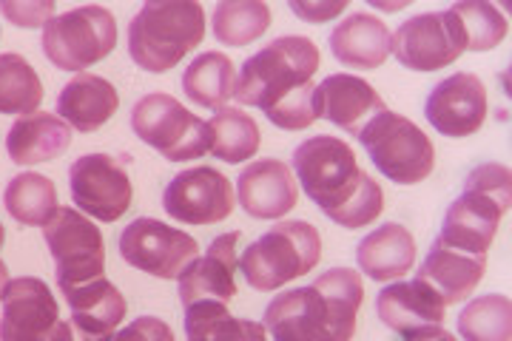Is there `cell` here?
<instances>
[{
	"label": "cell",
	"instance_id": "cell-1",
	"mask_svg": "<svg viewBox=\"0 0 512 341\" xmlns=\"http://www.w3.org/2000/svg\"><path fill=\"white\" fill-rule=\"evenodd\" d=\"M322 66L319 46L311 37H276L242 63L234 100L239 106L265 111L282 131H305L319 120L313 74Z\"/></svg>",
	"mask_w": 512,
	"mask_h": 341
},
{
	"label": "cell",
	"instance_id": "cell-2",
	"mask_svg": "<svg viewBox=\"0 0 512 341\" xmlns=\"http://www.w3.org/2000/svg\"><path fill=\"white\" fill-rule=\"evenodd\" d=\"M296 180L322 214L339 228H365L382 216L384 194L379 182L365 174L345 140L319 134L293 151Z\"/></svg>",
	"mask_w": 512,
	"mask_h": 341
},
{
	"label": "cell",
	"instance_id": "cell-3",
	"mask_svg": "<svg viewBox=\"0 0 512 341\" xmlns=\"http://www.w3.org/2000/svg\"><path fill=\"white\" fill-rule=\"evenodd\" d=\"M362 302V276L353 268H333L308 288L274 296L265 307V330L274 341H350Z\"/></svg>",
	"mask_w": 512,
	"mask_h": 341
},
{
	"label": "cell",
	"instance_id": "cell-4",
	"mask_svg": "<svg viewBox=\"0 0 512 341\" xmlns=\"http://www.w3.org/2000/svg\"><path fill=\"white\" fill-rule=\"evenodd\" d=\"M512 202V177L507 165L481 162L467 177L461 197L447 208L439 239L453 251L487 256L495 231Z\"/></svg>",
	"mask_w": 512,
	"mask_h": 341
},
{
	"label": "cell",
	"instance_id": "cell-5",
	"mask_svg": "<svg viewBox=\"0 0 512 341\" xmlns=\"http://www.w3.org/2000/svg\"><path fill=\"white\" fill-rule=\"evenodd\" d=\"M205 37V9L197 0H148L128 23V54L151 74L183 63Z\"/></svg>",
	"mask_w": 512,
	"mask_h": 341
},
{
	"label": "cell",
	"instance_id": "cell-6",
	"mask_svg": "<svg viewBox=\"0 0 512 341\" xmlns=\"http://www.w3.org/2000/svg\"><path fill=\"white\" fill-rule=\"evenodd\" d=\"M322 259V236L305 219L279 222L239 256V270L259 293H271L308 276Z\"/></svg>",
	"mask_w": 512,
	"mask_h": 341
},
{
	"label": "cell",
	"instance_id": "cell-7",
	"mask_svg": "<svg viewBox=\"0 0 512 341\" xmlns=\"http://www.w3.org/2000/svg\"><path fill=\"white\" fill-rule=\"evenodd\" d=\"M359 143L365 145L367 157L396 185H416L424 182L436 168V148L433 140L421 131L413 120L384 108L362 131Z\"/></svg>",
	"mask_w": 512,
	"mask_h": 341
},
{
	"label": "cell",
	"instance_id": "cell-8",
	"mask_svg": "<svg viewBox=\"0 0 512 341\" xmlns=\"http://www.w3.org/2000/svg\"><path fill=\"white\" fill-rule=\"evenodd\" d=\"M43 54L60 72H83L117 46V20L106 6H77L43 26Z\"/></svg>",
	"mask_w": 512,
	"mask_h": 341
},
{
	"label": "cell",
	"instance_id": "cell-9",
	"mask_svg": "<svg viewBox=\"0 0 512 341\" xmlns=\"http://www.w3.org/2000/svg\"><path fill=\"white\" fill-rule=\"evenodd\" d=\"M46 248L55 259V279L60 293L106 276V242L100 228L77 208H57L43 225Z\"/></svg>",
	"mask_w": 512,
	"mask_h": 341
},
{
	"label": "cell",
	"instance_id": "cell-10",
	"mask_svg": "<svg viewBox=\"0 0 512 341\" xmlns=\"http://www.w3.org/2000/svg\"><path fill=\"white\" fill-rule=\"evenodd\" d=\"M134 134L168 162L197 160L208 151V123L171 94H146L131 108Z\"/></svg>",
	"mask_w": 512,
	"mask_h": 341
},
{
	"label": "cell",
	"instance_id": "cell-11",
	"mask_svg": "<svg viewBox=\"0 0 512 341\" xmlns=\"http://www.w3.org/2000/svg\"><path fill=\"white\" fill-rule=\"evenodd\" d=\"M0 302V341H77L72 322L60 319L57 299L43 279H9Z\"/></svg>",
	"mask_w": 512,
	"mask_h": 341
},
{
	"label": "cell",
	"instance_id": "cell-12",
	"mask_svg": "<svg viewBox=\"0 0 512 341\" xmlns=\"http://www.w3.org/2000/svg\"><path fill=\"white\" fill-rule=\"evenodd\" d=\"M464 52L467 40L450 9L404 20L393 35L390 49V54L410 72H439L453 66Z\"/></svg>",
	"mask_w": 512,
	"mask_h": 341
},
{
	"label": "cell",
	"instance_id": "cell-13",
	"mask_svg": "<svg viewBox=\"0 0 512 341\" xmlns=\"http://www.w3.org/2000/svg\"><path fill=\"white\" fill-rule=\"evenodd\" d=\"M197 253L200 245L194 236L151 216L134 219L120 234V256L131 268L157 279H177L185 265L197 259Z\"/></svg>",
	"mask_w": 512,
	"mask_h": 341
},
{
	"label": "cell",
	"instance_id": "cell-14",
	"mask_svg": "<svg viewBox=\"0 0 512 341\" xmlns=\"http://www.w3.org/2000/svg\"><path fill=\"white\" fill-rule=\"evenodd\" d=\"M69 188L77 211L97 222H117L134 202L126 162L111 154H83L69 168Z\"/></svg>",
	"mask_w": 512,
	"mask_h": 341
},
{
	"label": "cell",
	"instance_id": "cell-15",
	"mask_svg": "<svg viewBox=\"0 0 512 341\" xmlns=\"http://www.w3.org/2000/svg\"><path fill=\"white\" fill-rule=\"evenodd\" d=\"M163 208L183 225H217L234 214V188L222 171L197 165L168 182Z\"/></svg>",
	"mask_w": 512,
	"mask_h": 341
},
{
	"label": "cell",
	"instance_id": "cell-16",
	"mask_svg": "<svg viewBox=\"0 0 512 341\" xmlns=\"http://www.w3.org/2000/svg\"><path fill=\"white\" fill-rule=\"evenodd\" d=\"M424 117L444 137H473L487 120V89L476 74L456 72L427 94Z\"/></svg>",
	"mask_w": 512,
	"mask_h": 341
},
{
	"label": "cell",
	"instance_id": "cell-17",
	"mask_svg": "<svg viewBox=\"0 0 512 341\" xmlns=\"http://www.w3.org/2000/svg\"><path fill=\"white\" fill-rule=\"evenodd\" d=\"M239 231L217 236L205 256L191 259L183 268V273L177 276V288H180V302L185 307L194 302H222L228 305L237 296V279L234 273L239 268Z\"/></svg>",
	"mask_w": 512,
	"mask_h": 341
},
{
	"label": "cell",
	"instance_id": "cell-18",
	"mask_svg": "<svg viewBox=\"0 0 512 341\" xmlns=\"http://www.w3.org/2000/svg\"><path fill=\"white\" fill-rule=\"evenodd\" d=\"M242 211L254 219H282L299 202V185L282 160H256L237 177Z\"/></svg>",
	"mask_w": 512,
	"mask_h": 341
},
{
	"label": "cell",
	"instance_id": "cell-19",
	"mask_svg": "<svg viewBox=\"0 0 512 341\" xmlns=\"http://www.w3.org/2000/svg\"><path fill=\"white\" fill-rule=\"evenodd\" d=\"M384 108L379 91L356 74H330L316 86L319 120H328L353 137H359V131Z\"/></svg>",
	"mask_w": 512,
	"mask_h": 341
},
{
	"label": "cell",
	"instance_id": "cell-20",
	"mask_svg": "<svg viewBox=\"0 0 512 341\" xmlns=\"http://www.w3.org/2000/svg\"><path fill=\"white\" fill-rule=\"evenodd\" d=\"M63 296L69 302L77 341H97L103 336H111L128 313L123 293L114 288L106 276L86 282L80 288H72Z\"/></svg>",
	"mask_w": 512,
	"mask_h": 341
},
{
	"label": "cell",
	"instance_id": "cell-21",
	"mask_svg": "<svg viewBox=\"0 0 512 341\" xmlns=\"http://www.w3.org/2000/svg\"><path fill=\"white\" fill-rule=\"evenodd\" d=\"M120 108V94L106 77L77 74L57 97V117L80 134L103 128Z\"/></svg>",
	"mask_w": 512,
	"mask_h": 341
},
{
	"label": "cell",
	"instance_id": "cell-22",
	"mask_svg": "<svg viewBox=\"0 0 512 341\" xmlns=\"http://www.w3.org/2000/svg\"><path fill=\"white\" fill-rule=\"evenodd\" d=\"M484 270H487V256L453 251L436 236L427 259L421 262L416 279L427 282L436 290L444 305H456V302H464L467 296H473L478 282L484 279Z\"/></svg>",
	"mask_w": 512,
	"mask_h": 341
},
{
	"label": "cell",
	"instance_id": "cell-23",
	"mask_svg": "<svg viewBox=\"0 0 512 341\" xmlns=\"http://www.w3.org/2000/svg\"><path fill=\"white\" fill-rule=\"evenodd\" d=\"M376 310L384 327H390L393 333H410L419 327L430 324H444V310L447 305L441 302V296L430 288L427 282L413 279V282H393L376 296Z\"/></svg>",
	"mask_w": 512,
	"mask_h": 341
},
{
	"label": "cell",
	"instance_id": "cell-24",
	"mask_svg": "<svg viewBox=\"0 0 512 341\" xmlns=\"http://www.w3.org/2000/svg\"><path fill=\"white\" fill-rule=\"evenodd\" d=\"M390 49L393 35L376 15L356 12L330 32V52L345 69H379Z\"/></svg>",
	"mask_w": 512,
	"mask_h": 341
},
{
	"label": "cell",
	"instance_id": "cell-25",
	"mask_svg": "<svg viewBox=\"0 0 512 341\" xmlns=\"http://www.w3.org/2000/svg\"><path fill=\"white\" fill-rule=\"evenodd\" d=\"M356 262L373 282L402 279L416 265V239L399 222H387L356 245Z\"/></svg>",
	"mask_w": 512,
	"mask_h": 341
},
{
	"label": "cell",
	"instance_id": "cell-26",
	"mask_svg": "<svg viewBox=\"0 0 512 341\" xmlns=\"http://www.w3.org/2000/svg\"><path fill=\"white\" fill-rule=\"evenodd\" d=\"M72 145V128L57 114H29L15 120L6 134V154L15 165H37L57 160Z\"/></svg>",
	"mask_w": 512,
	"mask_h": 341
},
{
	"label": "cell",
	"instance_id": "cell-27",
	"mask_svg": "<svg viewBox=\"0 0 512 341\" xmlns=\"http://www.w3.org/2000/svg\"><path fill=\"white\" fill-rule=\"evenodd\" d=\"M237 89V66L228 54L205 52L191 60L183 74V91L191 103L220 111L234 97Z\"/></svg>",
	"mask_w": 512,
	"mask_h": 341
},
{
	"label": "cell",
	"instance_id": "cell-28",
	"mask_svg": "<svg viewBox=\"0 0 512 341\" xmlns=\"http://www.w3.org/2000/svg\"><path fill=\"white\" fill-rule=\"evenodd\" d=\"M188 341H268L265 324L237 319L222 302H194L185 307Z\"/></svg>",
	"mask_w": 512,
	"mask_h": 341
},
{
	"label": "cell",
	"instance_id": "cell-29",
	"mask_svg": "<svg viewBox=\"0 0 512 341\" xmlns=\"http://www.w3.org/2000/svg\"><path fill=\"white\" fill-rule=\"evenodd\" d=\"M262 145V134L251 114H245L242 108L225 106L220 108L211 120H208V151L222 162L251 160Z\"/></svg>",
	"mask_w": 512,
	"mask_h": 341
},
{
	"label": "cell",
	"instance_id": "cell-30",
	"mask_svg": "<svg viewBox=\"0 0 512 341\" xmlns=\"http://www.w3.org/2000/svg\"><path fill=\"white\" fill-rule=\"evenodd\" d=\"M3 205L9 216L20 222V225H46L55 211L60 208L57 205V188L55 182L43 174H35V171H26V174H18L12 177L6 191H3Z\"/></svg>",
	"mask_w": 512,
	"mask_h": 341
},
{
	"label": "cell",
	"instance_id": "cell-31",
	"mask_svg": "<svg viewBox=\"0 0 512 341\" xmlns=\"http://www.w3.org/2000/svg\"><path fill=\"white\" fill-rule=\"evenodd\" d=\"M211 23H214V37L220 43L242 49L268 32L271 6L262 0H222L214 9Z\"/></svg>",
	"mask_w": 512,
	"mask_h": 341
},
{
	"label": "cell",
	"instance_id": "cell-32",
	"mask_svg": "<svg viewBox=\"0 0 512 341\" xmlns=\"http://www.w3.org/2000/svg\"><path fill=\"white\" fill-rule=\"evenodd\" d=\"M43 103V83L23 54H0V114H35Z\"/></svg>",
	"mask_w": 512,
	"mask_h": 341
},
{
	"label": "cell",
	"instance_id": "cell-33",
	"mask_svg": "<svg viewBox=\"0 0 512 341\" xmlns=\"http://www.w3.org/2000/svg\"><path fill=\"white\" fill-rule=\"evenodd\" d=\"M458 336L464 341H510L512 302L504 293L478 296L458 316Z\"/></svg>",
	"mask_w": 512,
	"mask_h": 341
},
{
	"label": "cell",
	"instance_id": "cell-34",
	"mask_svg": "<svg viewBox=\"0 0 512 341\" xmlns=\"http://www.w3.org/2000/svg\"><path fill=\"white\" fill-rule=\"evenodd\" d=\"M450 12L461 23L467 52H490L510 32L507 18L487 0H461L456 6H450Z\"/></svg>",
	"mask_w": 512,
	"mask_h": 341
},
{
	"label": "cell",
	"instance_id": "cell-35",
	"mask_svg": "<svg viewBox=\"0 0 512 341\" xmlns=\"http://www.w3.org/2000/svg\"><path fill=\"white\" fill-rule=\"evenodd\" d=\"M0 15L20 29H43L55 18V0H0Z\"/></svg>",
	"mask_w": 512,
	"mask_h": 341
},
{
	"label": "cell",
	"instance_id": "cell-36",
	"mask_svg": "<svg viewBox=\"0 0 512 341\" xmlns=\"http://www.w3.org/2000/svg\"><path fill=\"white\" fill-rule=\"evenodd\" d=\"M97 341H174V330L157 316H140L128 322L120 333H111Z\"/></svg>",
	"mask_w": 512,
	"mask_h": 341
},
{
	"label": "cell",
	"instance_id": "cell-37",
	"mask_svg": "<svg viewBox=\"0 0 512 341\" xmlns=\"http://www.w3.org/2000/svg\"><path fill=\"white\" fill-rule=\"evenodd\" d=\"M288 6L293 15L305 23H328L348 9V0H328V3L325 0H291Z\"/></svg>",
	"mask_w": 512,
	"mask_h": 341
},
{
	"label": "cell",
	"instance_id": "cell-38",
	"mask_svg": "<svg viewBox=\"0 0 512 341\" xmlns=\"http://www.w3.org/2000/svg\"><path fill=\"white\" fill-rule=\"evenodd\" d=\"M404 341H456V336L450 330H444L441 324H430V327L404 333Z\"/></svg>",
	"mask_w": 512,
	"mask_h": 341
},
{
	"label": "cell",
	"instance_id": "cell-39",
	"mask_svg": "<svg viewBox=\"0 0 512 341\" xmlns=\"http://www.w3.org/2000/svg\"><path fill=\"white\" fill-rule=\"evenodd\" d=\"M9 285V268H6V262L0 259V299H3V290Z\"/></svg>",
	"mask_w": 512,
	"mask_h": 341
},
{
	"label": "cell",
	"instance_id": "cell-40",
	"mask_svg": "<svg viewBox=\"0 0 512 341\" xmlns=\"http://www.w3.org/2000/svg\"><path fill=\"white\" fill-rule=\"evenodd\" d=\"M370 6H376V9H387V12H396V9H402L404 3H384V0H370Z\"/></svg>",
	"mask_w": 512,
	"mask_h": 341
},
{
	"label": "cell",
	"instance_id": "cell-41",
	"mask_svg": "<svg viewBox=\"0 0 512 341\" xmlns=\"http://www.w3.org/2000/svg\"><path fill=\"white\" fill-rule=\"evenodd\" d=\"M3 242H6V231H3V225H0V248H3Z\"/></svg>",
	"mask_w": 512,
	"mask_h": 341
}]
</instances>
